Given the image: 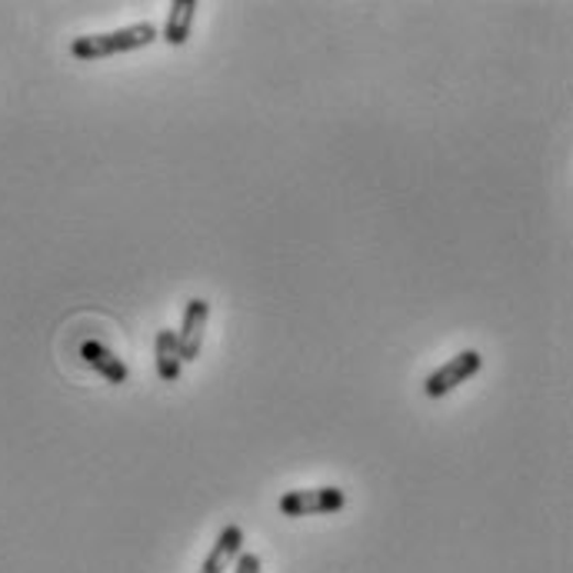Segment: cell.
Segmentation results:
<instances>
[{"label":"cell","mask_w":573,"mask_h":573,"mask_svg":"<svg viewBox=\"0 0 573 573\" xmlns=\"http://www.w3.org/2000/svg\"><path fill=\"white\" fill-rule=\"evenodd\" d=\"M80 361L90 371H97L107 384H128V377H131L128 364L121 357H113L100 340H84L80 343Z\"/></svg>","instance_id":"cell-5"},{"label":"cell","mask_w":573,"mask_h":573,"mask_svg":"<svg viewBox=\"0 0 573 573\" xmlns=\"http://www.w3.org/2000/svg\"><path fill=\"white\" fill-rule=\"evenodd\" d=\"M161 37V31L154 24H131L121 31H107V34H87V37H74L70 41V54L77 60H103L113 54H124V51H137L147 47Z\"/></svg>","instance_id":"cell-1"},{"label":"cell","mask_w":573,"mask_h":573,"mask_svg":"<svg viewBox=\"0 0 573 573\" xmlns=\"http://www.w3.org/2000/svg\"><path fill=\"white\" fill-rule=\"evenodd\" d=\"M234 573H261V557L254 550H241V557L234 560Z\"/></svg>","instance_id":"cell-8"},{"label":"cell","mask_w":573,"mask_h":573,"mask_svg":"<svg viewBox=\"0 0 573 573\" xmlns=\"http://www.w3.org/2000/svg\"><path fill=\"white\" fill-rule=\"evenodd\" d=\"M154 364H157V377L164 384H177L180 381V343H177V330H157L154 340Z\"/></svg>","instance_id":"cell-6"},{"label":"cell","mask_w":573,"mask_h":573,"mask_svg":"<svg viewBox=\"0 0 573 573\" xmlns=\"http://www.w3.org/2000/svg\"><path fill=\"white\" fill-rule=\"evenodd\" d=\"M194 14H197L194 0H174L170 11H167V24H164V37H161V41H164L167 47H184L187 37H190Z\"/></svg>","instance_id":"cell-7"},{"label":"cell","mask_w":573,"mask_h":573,"mask_svg":"<svg viewBox=\"0 0 573 573\" xmlns=\"http://www.w3.org/2000/svg\"><path fill=\"white\" fill-rule=\"evenodd\" d=\"M207 317H210V304L203 297H194L187 300L184 307V320H180V330H177V343H180V361L190 364L200 357V348H203V330H207Z\"/></svg>","instance_id":"cell-4"},{"label":"cell","mask_w":573,"mask_h":573,"mask_svg":"<svg viewBox=\"0 0 573 573\" xmlns=\"http://www.w3.org/2000/svg\"><path fill=\"white\" fill-rule=\"evenodd\" d=\"M227 563H231V560H227L220 550H213V547H210V553H207V560L200 563V570H197V573H223V566H227Z\"/></svg>","instance_id":"cell-9"},{"label":"cell","mask_w":573,"mask_h":573,"mask_svg":"<svg viewBox=\"0 0 573 573\" xmlns=\"http://www.w3.org/2000/svg\"><path fill=\"white\" fill-rule=\"evenodd\" d=\"M481 367H484V357H481V351H461L456 357H450L443 367H437L433 374H427V381H423V394L427 397H447L450 390H456L461 384H467L474 374H481Z\"/></svg>","instance_id":"cell-3"},{"label":"cell","mask_w":573,"mask_h":573,"mask_svg":"<svg viewBox=\"0 0 573 573\" xmlns=\"http://www.w3.org/2000/svg\"><path fill=\"white\" fill-rule=\"evenodd\" d=\"M284 517H317V514H337L348 507V494L340 487H310V491H287L280 497Z\"/></svg>","instance_id":"cell-2"}]
</instances>
